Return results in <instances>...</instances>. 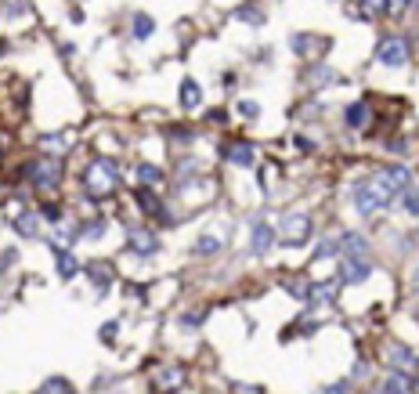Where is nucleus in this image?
I'll return each mask as SVG.
<instances>
[{
    "instance_id": "obj_31",
    "label": "nucleus",
    "mask_w": 419,
    "mask_h": 394,
    "mask_svg": "<svg viewBox=\"0 0 419 394\" xmlns=\"http://www.w3.org/2000/svg\"><path fill=\"white\" fill-rule=\"evenodd\" d=\"M167 141L177 149H188L192 141H196V131H188V127H167Z\"/></svg>"
},
{
    "instance_id": "obj_46",
    "label": "nucleus",
    "mask_w": 419,
    "mask_h": 394,
    "mask_svg": "<svg viewBox=\"0 0 419 394\" xmlns=\"http://www.w3.org/2000/svg\"><path fill=\"white\" fill-rule=\"evenodd\" d=\"M297 145H300V152H315V145H311L308 138H297Z\"/></svg>"
},
{
    "instance_id": "obj_39",
    "label": "nucleus",
    "mask_w": 419,
    "mask_h": 394,
    "mask_svg": "<svg viewBox=\"0 0 419 394\" xmlns=\"http://www.w3.org/2000/svg\"><path fill=\"white\" fill-rule=\"evenodd\" d=\"M98 337H102L105 344H112V340H116V337H120V322H116V319H112V322H105V326L98 329Z\"/></svg>"
},
{
    "instance_id": "obj_28",
    "label": "nucleus",
    "mask_w": 419,
    "mask_h": 394,
    "mask_svg": "<svg viewBox=\"0 0 419 394\" xmlns=\"http://www.w3.org/2000/svg\"><path fill=\"white\" fill-rule=\"evenodd\" d=\"M138 185H145V188H159L163 185V170H159L156 163H138Z\"/></svg>"
},
{
    "instance_id": "obj_8",
    "label": "nucleus",
    "mask_w": 419,
    "mask_h": 394,
    "mask_svg": "<svg viewBox=\"0 0 419 394\" xmlns=\"http://www.w3.org/2000/svg\"><path fill=\"white\" fill-rule=\"evenodd\" d=\"M329 47H333L329 37H315V33H293L289 37V51H293L297 58H304V62H322Z\"/></svg>"
},
{
    "instance_id": "obj_7",
    "label": "nucleus",
    "mask_w": 419,
    "mask_h": 394,
    "mask_svg": "<svg viewBox=\"0 0 419 394\" xmlns=\"http://www.w3.org/2000/svg\"><path fill=\"white\" fill-rule=\"evenodd\" d=\"M311 232H315V225H311L308 214H286L282 225H279V243H286V246H304V243L311 239Z\"/></svg>"
},
{
    "instance_id": "obj_48",
    "label": "nucleus",
    "mask_w": 419,
    "mask_h": 394,
    "mask_svg": "<svg viewBox=\"0 0 419 394\" xmlns=\"http://www.w3.org/2000/svg\"><path fill=\"white\" fill-rule=\"evenodd\" d=\"M412 394H419V376H416V380H412Z\"/></svg>"
},
{
    "instance_id": "obj_38",
    "label": "nucleus",
    "mask_w": 419,
    "mask_h": 394,
    "mask_svg": "<svg viewBox=\"0 0 419 394\" xmlns=\"http://www.w3.org/2000/svg\"><path fill=\"white\" fill-rule=\"evenodd\" d=\"M412 11V0H387V15L391 19H401V15Z\"/></svg>"
},
{
    "instance_id": "obj_5",
    "label": "nucleus",
    "mask_w": 419,
    "mask_h": 394,
    "mask_svg": "<svg viewBox=\"0 0 419 394\" xmlns=\"http://www.w3.org/2000/svg\"><path fill=\"white\" fill-rule=\"evenodd\" d=\"M376 264L365 254H340V268H336V282L340 286H362L365 279H373Z\"/></svg>"
},
{
    "instance_id": "obj_40",
    "label": "nucleus",
    "mask_w": 419,
    "mask_h": 394,
    "mask_svg": "<svg viewBox=\"0 0 419 394\" xmlns=\"http://www.w3.org/2000/svg\"><path fill=\"white\" fill-rule=\"evenodd\" d=\"M203 326V311L196 315V311H188V315H181V329H199Z\"/></svg>"
},
{
    "instance_id": "obj_34",
    "label": "nucleus",
    "mask_w": 419,
    "mask_h": 394,
    "mask_svg": "<svg viewBox=\"0 0 419 394\" xmlns=\"http://www.w3.org/2000/svg\"><path fill=\"white\" fill-rule=\"evenodd\" d=\"M358 4H362V15H365L369 22L383 19V15H387V0H358Z\"/></svg>"
},
{
    "instance_id": "obj_36",
    "label": "nucleus",
    "mask_w": 419,
    "mask_h": 394,
    "mask_svg": "<svg viewBox=\"0 0 419 394\" xmlns=\"http://www.w3.org/2000/svg\"><path fill=\"white\" fill-rule=\"evenodd\" d=\"M29 0H4V19H26Z\"/></svg>"
},
{
    "instance_id": "obj_51",
    "label": "nucleus",
    "mask_w": 419,
    "mask_h": 394,
    "mask_svg": "<svg viewBox=\"0 0 419 394\" xmlns=\"http://www.w3.org/2000/svg\"><path fill=\"white\" fill-rule=\"evenodd\" d=\"M380 394H383V391H380Z\"/></svg>"
},
{
    "instance_id": "obj_42",
    "label": "nucleus",
    "mask_w": 419,
    "mask_h": 394,
    "mask_svg": "<svg viewBox=\"0 0 419 394\" xmlns=\"http://www.w3.org/2000/svg\"><path fill=\"white\" fill-rule=\"evenodd\" d=\"M347 391H351L347 380H336V384H329V387H322V394H347Z\"/></svg>"
},
{
    "instance_id": "obj_9",
    "label": "nucleus",
    "mask_w": 419,
    "mask_h": 394,
    "mask_svg": "<svg viewBox=\"0 0 419 394\" xmlns=\"http://www.w3.org/2000/svg\"><path fill=\"white\" fill-rule=\"evenodd\" d=\"M336 84H340V73H336L326 58L308 62V69H304V87L308 91H326V87H336Z\"/></svg>"
},
{
    "instance_id": "obj_32",
    "label": "nucleus",
    "mask_w": 419,
    "mask_h": 394,
    "mask_svg": "<svg viewBox=\"0 0 419 394\" xmlns=\"http://www.w3.org/2000/svg\"><path fill=\"white\" fill-rule=\"evenodd\" d=\"M261 113H264V109H261V102H253V98H243V102H235V116H243V120H261Z\"/></svg>"
},
{
    "instance_id": "obj_13",
    "label": "nucleus",
    "mask_w": 419,
    "mask_h": 394,
    "mask_svg": "<svg viewBox=\"0 0 419 394\" xmlns=\"http://www.w3.org/2000/svg\"><path fill=\"white\" fill-rule=\"evenodd\" d=\"M134 199H138V210L145 214V217H159V221H167L170 217V210L159 203V196L152 192V188H145V185H138V192H134Z\"/></svg>"
},
{
    "instance_id": "obj_2",
    "label": "nucleus",
    "mask_w": 419,
    "mask_h": 394,
    "mask_svg": "<svg viewBox=\"0 0 419 394\" xmlns=\"http://www.w3.org/2000/svg\"><path fill=\"white\" fill-rule=\"evenodd\" d=\"M26 181L33 185V192L40 196H55L58 185H62V160H55V156H37L33 163L26 167Z\"/></svg>"
},
{
    "instance_id": "obj_20",
    "label": "nucleus",
    "mask_w": 419,
    "mask_h": 394,
    "mask_svg": "<svg viewBox=\"0 0 419 394\" xmlns=\"http://www.w3.org/2000/svg\"><path fill=\"white\" fill-rule=\"evenodd\" d=\"M84 272L91 275V282H94L98 290H109L112 279H116V268H112L109 261H91V264H84Z\"/></svg>"
},
{
    "instance_id": "obj_21",
    "label": "nucleus",
    "mask_w": 419,
    "mask_h": 394,
    "mask_svg": "<svg viewBox=\"0 0 419 394\" xmlns=\"http://www.w3.org/2000/svg\"><path fill=\"white\" fill-rule=\"evenodd\" d=\"M40 152L62 160L66 152H73V138H69V134H44V138H40Z\"/></svg>"
},
{
    "instance_id": "obj_1",
    "label": "nucleus",
    "mask_w": 419,
    "mask_h": 394,
    "mask_svg": "<svg viewBox=\"0 0 419 394\" xmlns=\"http://www.w3.org/2000/svg\"><path fill=\"white\" fill-rule=\"evenodd\" d=\"M80 188L87 192L91 203L112 196L120 188V167H116V160H109V156H94V160L84 167V174H80Z\"/></svg>"
},
{
    "instance_id": "obj_17",
    "label": "nucleus",
    "mask_w": 419,
    "mask_h": 394,
    "mask_svg": "<svg viewBox=\"0 0 419 394\" xmlns=\"http://www.w3.org/2000/svg\"><path fill=\"white\" fill-rule=\"evenodd\" d=\"M336 243H340V254H365L369 257V235L365 232H354V228H344L340 235H336Z\"/></svg>"
},
{
    "instance_id": "obj_27",
    "label": "nucleus",
    "mask_w": 419,
    "mask_h": 394,
    "mask_svg": "<svg viewBox=\"0 0 419 394\" xmlns=\"http://www.w3.org/2000/svg\"><path fill=\"white\" fill-rule=\"evenodd\" d=\"M40 214H19V217H15V232H19L22 235V239H37V235H40Z\"/></svg>"
},
{
    "instance_id": "obj_22",
    "label": "nucleus",
    "mask_w": 419,
    "mask_h": 394,
    "mask_svg": "<svg viewBox=\"0 0 419 394\" xmlns=\"http://www.w3.org/2000/svg\"><path fill=\"white\" fill-rule=\"evenodd\" d=\"M152 33H156V19L152 15H145V11H138L131 19V40L145 44V40H152Z\"/></svg>"
},
{
    "instance_id": "obj_43",
    "label": "nucleus",
    "mask_w": 419,
    "mask_h": 394,
    "mask_svg": "<svg viewBox=\"0 0 419 394\" xmlns=\"http://www.w3.org/2000/svg\"><path fill=\"white\" fill-rule=\"evenodd\" d=\"M206 120H210V123H217V127H221V123H228L232 116L224 113V109H214V113H206Z\"/></svg>"
},
{
    "instance_id": "obj_26",
    "label": "nucleus",
    "mask_w": 419,
    "mask_h": 394,
    "mask_svg": "<svg viewBox=\"0 0 419 394\" xmlns=\"http://www.w3.org/2000/svg\"><path fill=\"white\" fill-rule=\"evenodd\" d=\"M383 394H412V380H409V373H401V369H391V373H387V380H383Z\"/></svg>"
},
{
    "instance_id": "obj_12",
    "label": "nucleus",
    "mask_w": 419,
    "mask_h": 394,
    "mask_svg": "<svg viewBox=\"0 0 419 394\" xmlns=\"http://www.w3.org/2000/svg\"><path fill=\"white\" fill-rule=\"evenodd\" d=\"M221 156L232 167H253L257 163V145H250V141H224Z\"/></svg>"
},
{
    "instance_id": "obj_19",
    "label": "nucleus",
    "mask_w": 419,
    "mask_h": 394,
    "mask_svg": "<svg viewBox=\"0 0 419 394\" xmlns=\"http://www.w3.org/2000/svg\"><path fill=\"white\" fill-rule=\"evenodd\" d=\"M232 19L246 22V26H253V29H261V26L268 22V15H264V8L257 4V0H246V4H239V8L232 11Z\"/></svg>"
},
{
    "instance_id": "obj_44",
    "label": "nucleus",
    "mask_w": 419,
    "mask_h": 394,
    "mask_svg": "<svg viewBox=\"0 0 419 394\" xmlns=\"http://www.w3.org/2000/svg\"><path fill=\"white\" fill-rule=\"evenodd\" d=\"M318 113H322V105H318V102H315V105H304V109H300V120H315Z\"/></svg>"
},
{
    "instance_id": "obj_15",
    "label": "nucleus",
    "mask_w": 419,
    "mask_h": 394,
    "mask_svg": "<svg viewBox=\"0 0 419 394\" xmlns=\"http://www.w3.org/2000/svg\"><path fill=\"white\" fill-rule=\"evenodd\" d=\"M369 120H373V109H369V102H351V105H344V127L347 131H365Z\"/></svg>"
},
{
    "instance_id": "obj_49",
    "label": "nucleus",
    "mask_w": 419,
    "mask_h": 394,
    "mask_svg": "<svg viewBox=\"0 0 419 394\" xmlns=\"http://www.w3.org/2000/svg\"><path fill=\"white\" fill-rule=\"evenodd\" d=\"M412 11H419V0H412Z\"/></svg>"
},
{
    "instance_id": "obj_4",
    "label": "nucleus",
    "mask_w": 419,
    "mask_h": 394,
    "mask_svg": "<svg viewBox=\"0 0 419 394\" xmlns=\"http://www.w3.org/2000/svg\"><path fill=\"white\" fill-rule=\"evenodd\" d=\"M373 58L380 62V66H387V69H405L409 62H412V40H409V37H401V33L383 37V40L376 44Z\"/></svg>"
},
{
    "instance_id": "obj_18",
    "label": "nucleus",
    "mask_w": 419,
    "mask_h": 394,
    "mask_svg": "<svg viewBox=\"0 0 419 394\" xmlns=\"http://www.w3.org/2000/svg\"><path fill=\"white\" fill-rule=\"evenodd\" d=\"M177 102H181V109L185 113H196V109L203 105V87H199V80H181V91H177Z\"/></svg>"
},
{
    "instance_id": "obj_29",
    "label": "nucleus",
    "mask_w": 419,
    "mask_h": 394,
    "mask_svg": "<svg viewBox=\"0 0 419 394\" xmlns=\"http://www.w3.org/2000/svg\"><path fill=\"white\" fill-rule=\"evenodd\" d=\"M105 217H87V221H80V239H91V243H98L102 235H105Z\"/></svg>"
},
{
    "instance_id": "obj_11",
    "label": "nucleus",
    "mask_w": 419,
    "mask_h": 394,
    "mask_svg": "<svg viewBox=\"0 0 419 394\" xmlns=\"http://www.w3.org/2000/svg\"><path fill=\"white\" fill-rule=\"evenodd\" d=\"M127 246H131V254H138V257H152V254H159L156 232H152V228H145V225H138V228L127 232Z\"/></svg>"
},
{
    "instance_id": "obj_33",
    "label": "nucleus",
    "mask_w": 419,
    "mask_h": 394,
    "mask_svg": "<svg viewBox=\"0 0 419 394\" xmlns=\"http://www.w3.org/2000/svg\"><path fill=\"white\" fill-rule=\"evenodd\" d=\"M336 254H340V243H336V239H318L311 261H329V257H336Z\"/></svg>"
},
{
    "instance_id": "obj_41",
    "label": "nucleus",
    "mask_w": 419,
    "mask_h": 394,
    "mask_svg": "<svg viewBox=\"0 0 419 394\" xmlns=\"http://www.w3.org/2000/svg\"><path fill=\"white\" fill-rule=\"evenodd\" d=\"M387 152H391V156H409V141L405 138H394V141H387Z\"/></svg>"
},
{
    "instance_id": "obj_10",
    "label": "nucleus",
    "mask_w": 419,
    "mask_h": 394,
    "mask_svg": "<svg viewBox=\"0 0 419 394\" xmlns=\"http://www.w3.org/2000/svg\"><path fill=\"white\" fill-rule=\"evenodd\" d=\"M275 239H279V232L268 225L264 217H253L250 221V254H257V257H264L271 246H275Z\"/></svg>"
},
{
    "instance_id": "obj_50",
    "label": "nucleus",
    "mask_w": 419,
    "mask_h": 394,
    "mask_svg": "<svg viewBox=\"0 0 419 394\" xmlns=\"http://www.w3.org/2000/svg\"><path fill=\"white\" fill-rule=\"evenodd\" d=\"M416 290H419V268H416Z\"/></svg>"
},
{
    "instance_id": "obj_30",
    "label": "nucleus",
    "mask_w": 419,
    "mask_h": 394,
    "mask_svg": "<svg viewBox=\"0 0 419 394\" xmlns=\"http://www.w3.org/2000/svg\"><path fill=\"white\" fill-rule=\"evenodd\" d=\"M221 246H224V243L217 239V235H199L196 246H192V254H196V257H217Z\"/></svg>"
},
{
    "instance_id": "obj_14",
    "label": "nucleus",
    "mask_w": 419,
    "mask_h": 394,
    "mask_svg": "<svg viewBox=\"0 0 419 394\" xmlns=\"http://www.w3.org/2000/svg\"><path fill=\"white\" fill-rule=\"evenodd\" d=\"M51 254H55V272H58V279H66V282L80 272V268H84V264L76 261V254H73L69 246H55V243H51Z\"/></svg>"
},
{
    "instance_id": "obj_45",
    "label": "nucleus",
    "mask_w": 419,
    "mask_h": 394,
    "mask_svg": "<svg viewBox=\"0 0 419 394\" xmlns=\"http://www.w3.org/2000/svg\"><path fill=\"white\" fill-rule=\"evenodd\" d=\"M221 84H224V91H232V87H235V73H224Z\"/></svg>"
},
{
    "instance_id": "obj_35",
    "label": "nucleus",
    "mask_w": 419,
    "mask_h": 394,
    "mask_svg": "<svg viewBox=\"0 0 419 394\" xmlns=\"http://www.w3.org/2000/svg\"><path fill=\"white\" fill-rule=\"evenodd\" d=\"M44 394H76V391L66 376H51V380H44Z\"/></svg>"
},
{
    "instance_id": "obj_47",
    "label": "nucleus",
    "mask_w": 419,
    "mask_h": 394,
    "mask_svg": "<svg viewBox=\"0 0 419 394\" xmlns=\"http://www.w3.org/2000/svg\"><path fill=\"white\" fill-rule=\"evenodd\" d=\"M365 373H369V366H365V362H358V366H354V376H358V380H365Z\"/></svg>"
},
{
    "instance_id": "obj_24",
    "label": "nucleus",
    "mask_w": 419,
    "mask_h": 394,
    "mask_svg": "<svg viewBox=\"0 0 419 394\" xmlns=\"http://www.w3.org/2000/svg\"><path fill=\"white\" fill-rule=\"evenodd\" d=\"M181 384H185V373H181V366H163V369L156 373V387H159V391H170V394H174Z\"/></svg>"
},
{
    "instance_id": "obj_3",
    "label": "nucleus",
    "mask_w": 419,
    "mask_h": 394,
    "mask_svg": "<svg viewBox=\"0 0 419 394\" xmlns=\"http://www.w3.org/2000/svg\"><path fill=\"white\" fill-rule=\"evenodd\" d=\"M391 192H383V188L373 181V178H362V181H354L351 188V203H354V210H358L362 217H376L383 214L387 207H391Z\"/></svg>"
},
{
    "instance_id": "obj_16",
    "label": "nucleus",
    "mask_w": 419,
    "mask_h": 394,
    "mask_svg": "<svg viewBox=\"0 0 419 394\" xmlns=\"http://www.w3.org/2000/svg\"><path fill=\"white\" fill-rule=\"evenodd\" d=\"M387 362H391V369H401V373H412L419 366V355L412 348H405V344H391L387 348Z\"/></svg>"
},
{
    "instance_id": "obj_23",
    "label": "nucleus",
    "mask_w": 419,
    "mask_h": 394,
    "mask_svg": "<svg viewBox=\"0 0 419 394\" xmlns=\"http://www.w3.org/2000/svg\"><path fill=\"white\" fill-rule=\"evenodd\" d=\"M394 207L405 210L409 217H419V185H416V181H412L409 188H401V192L394 196Z\"/></svg>"
},
{
    "instance_id": "obj_37",
    "label": "nucleus",
    "mask_w": 419,
    "mask_h": 394,
    "mask_svg": "<svg viewBox=\"0 0 419 394\" xmlns=\"http://www.w3.org/2000/svg\"><path fill=\"white\" fill-rule=\"evenodd\" d=\"M40 217L47 221V225H62V207H58V203H44Z\"/></svg>"
},
{
    "instance_id": "obj_25",
    "label": "nucleus",
    "mask_w": 419,
    "mask_h": 394,
    "mask_svg": "<svg viewBox=\"0 0 419 394\" xmlns=\"http://www.w3.org/2000/svg\"><path fill=\"white\" fill-rule=\"evenodd\" d=\"M336 286H340V282L336 279H329V282H311V301L308 304H336Z\"/></svg>"
},
{
    "instance_id": "obj_6",
    "label": "nucleus",
    "mask_w": 419,
    "mask_h": 394,
    "mask_svg": "<svg viewBox=\"0 0 419 394\" xmlns=\"http://www.w3.org/2000/svg\"><path fill=\"white\" fill-rule=\"evenodd\" d=\"M373 181L383 188V192L398 196L401 188H409L416 178H412V170H409L405 163H383V167H376V170H373Z\"/></svg>"
}]
</instances>
